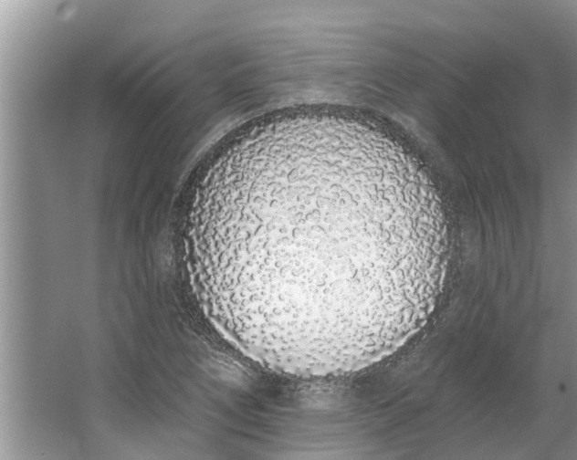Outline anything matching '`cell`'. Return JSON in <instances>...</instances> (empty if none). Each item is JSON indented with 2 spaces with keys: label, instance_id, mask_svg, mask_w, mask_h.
<instances>
[{
  "label": "cell",
  "instance_id": "1",
  "mask_svg": "<svg viewBox=\"0 0 577 460\" xmlns=\"http://www.w3.org/2000/svg\"><path fill=\"white\" fill-rule=\"evenodd\" d=\"M354 129L286 132L217 172L199 213L197 275L213 322L278 372L363 368L431 299L443 225L382 180Z\"/></svg>",
  "mask_w": 577,
  "mask_h": 460
}]
</instances>
